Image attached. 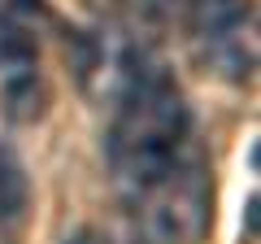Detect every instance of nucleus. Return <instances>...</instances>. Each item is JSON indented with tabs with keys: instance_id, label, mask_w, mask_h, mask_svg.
Segmentation results:
<instances>
[{
	"instance_id": "nucleus-1",
	"label": "nucleus",
	"mask_w": 261,
	"mask_h": 244,
	"mask_svg": "<svg viewBox=\"0 0 261 244\" xmlns=\"http://www.w3.org/2000/svg\"><path fill=\"white\" fill-rule=\"evenodd\" d=\"M109 166L126 205L152 192L192 153V113L161 61L144 57L130 83L118 92V113L109 127Z\"/></svg>"
},
{
	"instance_id": "nucleus-2",
	"label": "nucleus",
	"mask_w": 261,
	"mask_h": 244,
	"mask_svg": "<svg viewBox=\"0 0 261 244\" xmlns=\"http://www.w3.org/2000/svg\"><path fill=\"white\" fill-rule=\"evenodd\" d=\"M130 209L144 218V231L157 244H196L209 227V170L200 153L192 149Z\"/></svg>"
},
{
	"instance_id": "nucleus-3",
	"label": "nucleus",
	"mask_w": 261,
	"mask_h": 244,
	"mask_svg": "<svg viewBox=\"0 0 261 244\" xmlns=\"http://www.w3.org/2000/svg\"><path fill=\"white\" fill-rule=\"evenodd\" d=\"M44 109V79L31 31L13 13H0V118L31 122Z\"/></svg>"
},
{
	"instance_id": "nucleus-4",
	"label": "nucleus",
	"mask_w": 261,
	"mask_h": 244,
	"mask_svg": "<svg viewBox=\"0 0 261 244\" xmlns=\"http://www.w3.org/2000/svg\"><path fill=\"white\" fill-rule=\"evenodd\" d=\"M27 205H31L27 170H22V161L9 149H0V231L5 227H18L27 218Z\"/></svg>"
},
{
	"instance_id": "nucleus-5",
	"label": "nucleus",
	"mask_w": 261,
	"mask_h": 244,
	"mask_svg": "<svg viewBox=\"0 0 261 244\" xmlns=\"http://www.w3.org/2000/svg\"><path fill=\"white\" fill-rule=\"evenodd\" d=\"M65 244H105V240H100V235H87V231H83V235H74V240H65Z\"/></svg>"
}]
</instances>
